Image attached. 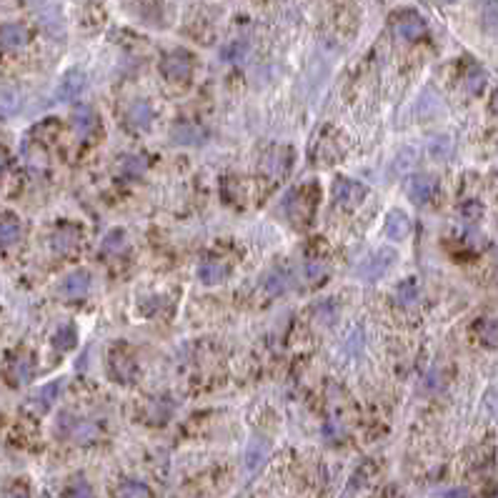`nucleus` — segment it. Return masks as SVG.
Wrapping results in <instances>:
<instances>
[{
  "label": "nucleus",
  "instance_id": "nucleus-1",
  "mask_svg": "<svg viewBox=\"0 0 498 498\" xmlns=\"http://www.w3.org/2000/svg\"><path fill=\"white\" fill-rule=\"evenodd\" d=\"M368 188L358 181H350V178H338L333 183V198H336L338 206L343 208H355L366 201Z\"/></svg>",
  "mask_w": 498,
  "mask_h": 498
},
{
  "label": "nucleus",
  "instance_id": "nucleus-2",
  "mask_svg": "<svg viewBox=\"0 0 498 498\" xmlns=\"http://www.w3.org/2000/svg\"><path fill=\"white\" fill-rule=\"evenodd\" d=\"M161 73L168 81H188L193 73V55L188 51H173L163 58Z\"/></svg>",
  "mask_w": 498,
  "mask_h": 498
},
{
  "label": "nucleus",
  "instance_id": "nucleus-3",
  "mask_svg": "<svg viewBox=\"0 0 498 498\" xmlns=\"http://www.w3.org/2000/svg\"><path fill=\"white\" fill-rule=\"evenodd\" d=\"M58 431H63L68 438H73L75 443H93L98 438V426L91 424V421H83V418H73V416H60L58 421Z\"/></svg>",
  "mask_w": 498,
  "mask_h": 498
},
{
  "label": "nucleus",
  "instance_id": "nucleus-4",
  "mask_svg": "<svg viewBox=\"0 0 498 498\" xmlns=\"http://www.w3.org/2000/svg\"><path fill=\"white\" fill-rule=\"evenodd\" d=\"M393 30H395V35H398L401 41L413 43V41H418V38H424L426 20L418 15L416 11H406V13H401V15L395 18Z\"/></svg>",
  "mask_w": 498,
  "mask_h": 498
},
{
  "label": "nucleus",
  "instance_id": "nucleus-5",
  "mask_svg": "<svg viewBox=\"0 0 498 498\" xmlns=\"http://www.w3.org/2000/svg\"><path fill=\"white\" fill-rule=\"evenodd\" d=\"M393 258H395V253L391 251V248H381V251H376L371 258H366V261H363V266L358 268L361 281H376V278H381V275H384L386 270L391 268Z\"/></svg>",
  "mask_w": 498,
  "mask_h": 498
},
{
  "label": "nucleus",
  "instance_id": "nucleus-6",
  "mask_svg": "<svg viewBox=\"0 0 498 498\" xmlns=\"http://www.w3.org/2000/svg\"><path fill=\"white\" fill-rule=\"evenodd\" d=\"M108 371H110V378L118 381V384H133V378H136V363L128 353L123 350H113L108 358Z\"/></svg>",
  "mask_w": 498,
  "mask_h": 498
},
{
  "label": "nucleus",
  "instance_id": "nucleus-7",
  "mask_svg": "<svg viewBox=\"0 0 498 498\" xmlns=\"http://www.w3.org/2000/svg\"><path fill=\"white\" fill-rule=\"evenodd\" d=\"M83 88H86V73H81V70H68V73L63 75V81L58 83L55 88V100L60 103V100H73V98H78L83 93Z\"/></svg>",
  "mask_w": 498,
  "mask_h": 498
},
{
  "label": "nucleus",
  "instance_id": "nucleus-8",
  "mask_svg": "<svg viewBox=\"0 0 498 498\" xmlns=\"http://www.w3.org/2000/svg\"><path fill=\"white\" fill-rule=\"evenodd\" d=\"M384 233H386V238H391V241H395V243L406 241L408 235H411V218H408L403 211H391L388 218H386Z\"/></svg>",
  "mask_w": 498,
  "mask_h": 498
},
{
  "label": "nucleus",
  "instance_id": "nucleus-9",
  "mask_svg": "<svg viewBox=\"0 0 498 498\" xmlns=\"http://www.w3.org/2000/svg\"><path fill=\"white\" fill-rule=\"evenodd\" d=\"M88 291H91V273L83 268L73 270L63 281V296L70 298V301H78V298H83Z\"/></svg>",
  "mask_w": 498,
  "mask_h": 498
},
{
  "label": "nucleus",
  "instance_id": "nucleus-10",
  "mask_svg": "<svg viewBox=\"0 0 498 498\" xmlns=\"http://www.w3.org/2000/svg\"><path fill=\"white\" fill-rule=\"evenodd\" d=\"M35 11H41V23L46 25V30L51 35H55V41L65 33V23H63V13L60 8L53 6V3H46V6H35Z\"/></svg>",
  "mask_w": 498,
  "mask_h": 498
},
{
  "label": "nucleus",
  "instance_id": "nucleus-11",
  "mask_svg": "<svg viewBox=\"0 0 498 498\" xmlns=\"http://www.w3.org/2000/svg\"><path fill=\"white\" fill-rule=\"evenodd\" d=\"M408 195L413 203H428L435 195V181L431 176H413L408 181Z\"/></svg>",
  "mask_w": 498,
  "mask_h": 498
},
{
  "label": "nucleus",
  "instance_id": "nucleus-12",
  "mask_svg": "<svg viewBox=\"0 0 498 498\" xmlns=\"http://www.w3.org/2000/svg\"><path fill=\"white\" fill-rule=\"evenodd\" d=\"M70 123H73V128H75L78 136L88 138L93 131H96L98 115H96V110H93L91 105H78V108L73 110V115H70Z\"/></svg>",
  "mask_w": 498,
  "mask_h": 498
},
{
  "label": "nucleus",
  "instance_id": "nucleus-13",
  "mask_svg": "<svg viewBox=\"0 0 498 498\" xmlns=\"http://www.w3.org/2000/svg\"><path fill=\"white\" fill-rule=\"evenodd\" d=\"M268 453H270L268 441H263L261 435L251 438V443H248V448H246V468L251 471V473H256V471L266 464Z\"/></svg>",
  "mask_w": 498,
  "mask_h": 498
},
{
  "label": "nucleus",
  "instance_id": "nucleus-14",
  "mask_svg": "<svg viewBox=\"0 0 498 498\" xmlns=\"http://www.w3.org/2000/svg\"><path fill=\"white\" fill-rule=\"evenodd\" d=\"M63 386H65V381H63V378H58V381H51V384H46L41 391H35V395H33L35 411H38V413H46L48 408H51L53 403H55L58 393L63 391Z\"/></svg>",
  "mask_w": 498,
  "mask_h": 498
},
{
  "label": "nucleus",
  "instance_id": "nucleus-15",
  "mask_svg": "<svg viewBox=\"0 0 498 498\" xmlns=\"http://www.w3.org/2000/svg\"><path fill=\"white\" fill-rule=\"evenodd\" d=\"M126 118L133 128H138V131H148L150 123H153V108H150L148 100H136V103L128 108Z\"/></svg>",
  "mask_w": 498,
  "mask_h": 498
},
{
  "label": "nucleus",
  "instance_id": "nucleus-16",
  "mask_svg": "<svg viewBox=\"0 0 498 498\" xmlns=\"http://www.w3.org/2000/svg\"><path fill=\"white\" fill-rule=\"evenodd\" d=\"M230 275V268L225 263H218V261H208L198 268V281L206 283V286H218L223 283Z\"/></svg>",
  "mask_w": 498,
  "mask_h": 498
},
{
  "label": "nucleus",
  "instance_id": "nucleus-17",
  "mask_svg": "<svg viewBox=\"0 0 498 498\" xmlns=\"http://www.w3.org/2000/svg\"><path fill=\"white\" fill-rule=\"evenodd\" d=\"M78 228H73V225H63V228H58L55 233H53L51 238V246L55 253H70L75 246H78Z\"/></svg>",
  "mask_w": 498,
  "mask_h": 498
},
{
  "label": "nucleus",
  "instance_id": "nucleus-18",
  "mask_svg": "<svg viewBox=\"0 0 498 498\" xmlns=\"http://www.w3.org/2000/svg\"><path fill=\"white\" fill-rule=\"evenodd\" d=\"M263 288L270 293V296H283V293L291 288V270L288 268H275L266 275Z\"/></svg>",
  "mask_w": 498,
  "mask_h": 498
},
{
  "label": "nucleus",
  "instance_id": "nucleus-19",
  "mask_svg": "<svg viewBox=\"0 0 498 498\" xmlns=\"http://www.w3.org/2000/svg\"><path fill=\"white\" fill-rule=\"evenodd\" d=\"M173 143H178V145H201L203 140H206V131H201V128H195V126H176L173 128Z\"/></svg>",
  "mask_w": 498,
  "mask_h": 498
},
{
  "label": "nucleus",
  "instance_id": "nucleus-20",
  "mask_svg": "<svg viewBox=\"0 0 498 498\" xmlns=\"http://www.w3.org/2000/svg\"><path fill=\"white\" fill-rule=\"evenodd\" d=\"M25 41H28V30H25L23 25L8 23L0 28V43L6 48H20L25 46Z\"/></svg>",
  "mask_w": 498,
  "mask_h": 498
},
{
  "label": "nucleus",
  "instance_id": "nucleus-21",
  "mask_svg": "<svg viewBox=\"0 0 498 498\" xmlns=\"http://www.w3.org/2000/svg\"><path fill=\"white\" fill-rule=\"evenodd\" d=\"M115 171L123 178H138L145 171V158L143 155H123L121 161L115 163Z\"/></svg>",
  "mask_w": 498,
  "mask_h": 498
},
{
  "label": "nucleus",
  "instance_id": "nucleus-22",
  "mask_svg": "<svg viewBox=\"0 0 498 498\" xmlns=\"http://www.w3.org/2000/svg\"><path fill=\"white\" fill-rule=\"evenodd\" d=\"M393 298H395V303L398 306H413L418 298H421V288H418V283L413 281V278H408V281L398 283Z\"/></svg>",
  "mask_w": 498,
  "mask_h": 498
},
{
  "label": "nucleus",
  "instance_id": "nucleus-23",
  "mask_svg": "<svg viewBox=\"0 0 498 498\" xmlns=\"http://www.w3.org/2000/svg\"><path fill=\"white\" fill-rule=\"evenodd\" d=\"M115 498H150V488L140 481H126L115 488Z\"/></svg>",
  "mask_w": 498,
  "mask_h": 498
},
{
  "label": "nucleus",
  "instance_id": "nucleus-24",
  "mask_svg": "<svg viewBox=\"0 0 498 498\" xmlns=\"http://www.w3.org/2000/svg\"><path fill=\"white\" fill-rule=\"evenodd\" d=\"M466 88H468V93H473V96H481L483 88H486V73H483L481 68H471L468 75H466Z\"/></svg>",
  "mask_w": 498,
  "mask_h": 498
},
{
  "label": "nucleus",
  "instance_id": "nucleus-25",
  "mask_svg": "<svg viewBox=\"0 0 498 498\" xmlns=\"http://www.w3.org/2000/svg\"><path fill=\"white\" fill-rule=\"evenodd\" d=\"M13 378H15V384H28L30 378H33V363H30V358H18L15 363H13Z\"/></svg>",
  "mask_w": 498,
  "mask_h": 498
},
{
  "label": "nucleus",
  "instance_id": "nucleus-26",
  "mask_svg": "<svg viewBox=\"0 0 498 498\" xmlns=\"http://www.w3.org/2000/svg\"><path fill=\"white\" fill-rule=\"evenodd\" d=\"M75 346V328L65 323L63 328H58L55 333V348L58 350H70Z\"/></svg>",
  "mask_w": 498,
  "mask_h": 498
},
{
  "label": "nucleus",
  "instance_id": "nucleus-27",
  "mask_svg": "<svg viewBox=\"0 0 498 498\" xmlns=\"http://www.w3.org/2000/svg\"><path fill=\"white\" fill-rule=\"evenodd\" d=\"M126 248V233L121 228H115L108 233V238L103 241V253H121Z\"/></svg>",
  "mask_w": 498,
  "mask_h": 498
},
{
  "label": "nucleus",
  "instance_id": "nucleus-28",
  "mask_svg": "<svg viewBox=\"0 0 498 498\" xmlns=\"http://www.w3.org/2000/svg\"><path fill=\"white\" fill-rule=\"evenodd\" d=\"M20 238V225L15 221H6L0 223V246H13Z\"/></svg>",
  "mask_w": 498,
  "mask_h": 498
},
{
  "label": "nucleus",
  "instance_id": "nucleus-29",
  "mask_svg": "<svg viewBox=\"0 0 498 498\" xmlns=\"http://www.w3.org/2000/svg\"><path fill=\"white\" fill-rule=\"evenodd\" d=\"M246 51H248V46L243 41H235V43H230V46H225L223 51H221V58L223 60H243V55H246Z\"/></svg>",
  "mask_w": 498,
  "mask_h": 498
},
{
  "label": "nucleus",
  "instance_id": "nucleus-30",
  "mask_svg": "<svg viewBox=\"0 0 498 498\" xmlns=\"http://www.w3.org/2000/svg\"><path fill=\"white\" fill-rule=\"evenodd\" d=\"M303 270H306V278H308L310 283H315L326 275V263H323V261H308Z\"/></svg>",
  "mask_w": 498,
  "mask_h": 498
},
{
  "label": "nucleus",
  "instance_id": "nucleus-31",
  "mask_svg": "<svg viewBox=\"0 0 498 498\" xmlns=\"http://www.w3.org/2000/svg\"><path fill=\"white\" fill-rule=\"evenodd\" d=\"M481 343H486L488 348L496 346V321L493 318H486L481 323Z\"/></svg>",
  "mask_w": 498,
  "mask_h": 498
},
{
  "label": "nucleus",
  "instance_id": "nucleus-32",
  "mask_svg": "<svg viewBox=\"0 0 498 498\" xmlns=\"http://www.w3.org/2000/svg\"><path fill=\"white\" fill-rule=\"evenodd\" d=\"M68 498H93V491L86 481H75L73 486L68 488Z\"/></svg>",
  "mask_w": 498,
  "mask_h": 498
},
{
  "label": "nucleus",
  "instance_id": "nucleus-33",
  "mask_svg": "<svg viewBox=\"0 0 498 498\" xmlns=\"http://www.w3.org/2000/svg\"><path fill=\"white\" fill-rule=\"evenodd\" d=\"M461 216H466L464 221H468V223H476V221L483 216V208L478 206V203H468V206L461 211Z\"/></svg>",
  "mask_w": 498,
  "mask_h": 498
},
{
  "label": "nucleus",
  "instance_id": "nucleus-34",
  "mask_svg": "<svg viewBox=\"0 0 498 498\" xmlns=\"http://www.w3.org/2000/svg\"><path fill=\"white\" fill-rule=\"evenodd\" d=\"M6 498H28V493L25 491H13V493H8Z\"/></svg>",
  "mask_w": 498,
  "mask_h": 498
},
{
  "label": "nucleus",
  "instance_id": "nucleus-35",
  "mask_svg": "<svg viewBox=\"0 0 498 498\" xmlns=\"http://www.w3.org/2000/svg\"><path fill=\"white\" fill-rule=\"evenodd\" d=\"M8 166V155H6V150H0V171Z\"/></svg>",
  "mask_w": 498,
  "mask_h": 498
}]
</instances>
